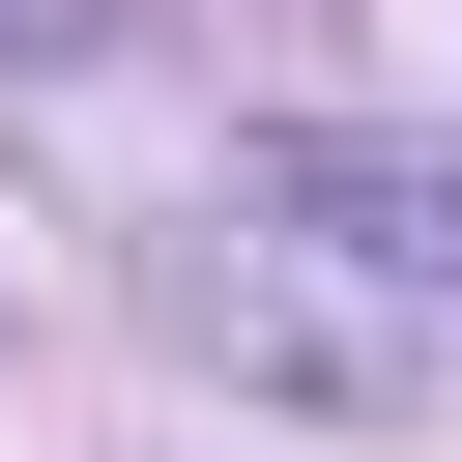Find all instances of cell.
<instances>
[{
	"instance_id": "7a4b0ae2",
	"label": "cell",
	"mask_w": 462,
	"mask_h": 462,
	"mask_svg": "<svg viewBox=\"0 0 462 462\" xmlns=\"http://www.w3.org/2000/svg\"><path fill=\"white\" fill-rule=\"evenodd\" d=\"M173 318H202V346H260V375H318V404H404V289H346V260H289V231H202V260H173Z\"/></svg>"
},
{
	"instance_id": "6da1fadb",
	"label": "cell",
	"mask_w": 462,
	"mask_h": 462,
	"mask_svg": "<svg viewBox=\"0 0 462 462\" xmlns=\"http://www.w3.org/2000/svg\"><path fill=\"white\" fill-rule=\"evenodd\" d=\"M202 231H289V260H346V289H462V144H375V116H260L231 144V202Z\"/></svg>"
}]
</instances>
